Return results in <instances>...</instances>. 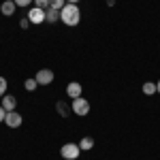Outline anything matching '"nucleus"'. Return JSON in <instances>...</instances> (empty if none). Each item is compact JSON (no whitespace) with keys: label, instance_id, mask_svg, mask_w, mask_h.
<instances>
[{"label":"nucleus","instance_id":"9","mask_svg":"<svg viewBox=\"0 0 160 160\" xmlns=\"http://www.w3.org/2000/svg\"><path fill=\"white\" fill-rule=\"evenodd\" d=\"M15 7H17V4H15L13 0H4V2H2V7H0V11H2V15H7V17H9V15L15 13Z\"/></svg>","mask_w":160,"mask_h":160},{"label":"nucleus","instance_id":"1","mask_svg":"<svg viewBox=\"0 0 160 160\" xmlns=\"http://www.w3.org/2000/svg\"><path fill=\"white\" fill-rule=\"evenodd\" d=\"M60 19H62V24H66V26H77L79 22H81V11H79V7L77 4H71V2H66L64 4V9L60 11Z\"/></svg>","mask_w":160,"mask_h":160},{"label":"nucleus","instance_id":"18","mask_svg":"<svg viewBox=\"0 0 160 160\" xmlns=\"http://www.w3.org/2000/svg\"><path fill=\"white\" fill-rule=\"evenodd\" d=\"M13 2H15L17 7H28V4H30V2H34V0H13Z\"/></svg>","mask_w":160,"mask_h":160},{"label":"nucleus","instance_id":"10","mask_svg":"<svg viewBox=\"0 0 160 160\" xmlns=\"http://www.w3.org/2000/svg\"><path fill=\"white\" fill-rule=\"evenodd\" d=\"M56 109H58V113H60L62 118H68V115H71V111H73L66 102H64V100H58V102H56Z\"/></svg>","mask_w":160,"mask_h":160},{"label":"nucleus","instance_id":"8","mask_svg":"<svg viewBox=\"0 0 160 160\" xmlns=\"http://www.w3.org/2000/svg\"><path fill=\"white\" fill-rule=\"evenodd\" d=\"M15 105H17V100L13 98V96H9V94L2 96V105H0V107L7 111V113H9V111H15Z\"/></svg>","mask_w":160,"mask_h":160},{"label":"nucleus","instance_id":"3","mask_svg":"<svg viewBox=\"0 0 160 160\" xmlns=\"http://www.w3.org/2000/svg\"><path fill=\"white\" fill-rule=\"evenodd\" d=\"M71 109H73L75 115H81V118H83V115H88V113H90V102H88L86 98H81V96H79V98H73Z\"/></svg>","mask_w":160,"mask_h":160},{"label":"nucleus","instance_id":"5","mask_svg":"<svg viewBox=\"0 0 160 160\" xmlns=\"http://www.w3.org/2000/svg\"><path fill=\"white\" fill-rule=\"evenodd\" d=\"M4 122H7L9 128H17V126H22L24 118H22L17 111H9V113H7V118H4Z\"/></svg>","mask_w":160,"mask_h":160},{"label":"nucleus","instance_id":"16","mask_svg":"<svg viewBox=\"0 0 160 160\" xmlns=\"http://www.w3.org/2000/svg\"><path fill=\"white\" fill-rule=\"evenodd\" d=\"M34 4H37V9H43V11L49 9V0H34Z\"/></svg>","mask_w":160,"mask_h":160},{"label":"nucleus","instance_id":"23","mask_svg":"<svg viewBox=\"0 0 160 160\" xmlns=\"http://www.w3.org/2000/svg\"><path fill=\"white\" fill-rule=\"evenodd\" d=\"M156 90H158V94H160V81H158V83H156Z\"/></svg>","mask_w":160,"mask_h":160},{"label":"nucleus","instance_id":"17","mask_svg":"<svg viewBox=\"0 0 160 160\" xmlns=\"http://www.w3.org/2000/svg\"><path fill=\"white\" fill-rule=\"evenodd\" d=\"M7 94V79L4 77H0V98Z\"/></svg>","mask_w":160,"mask_h":160},{"label":"nucleus","instance_id":"2","mask_svg":"<svg viewBox=\"0 0 160 160\" xmlns=\"http://www.w3.org/2000/svg\"><path fill=\"white\" fill-rule=\"evenodd\" d=\"M62 158L64 160H77L79 158V154H81V148L79 145H75V143H64L60 149Z\"/></svg>","mask_w":160,"mask_h":160},{"label":"nucleus","instance_id":"22","mask_svg":"<svg viewBox=\"0 0 160 160\" xmlns=\"http://www.w3.org/2000/svg\"><path fill=\"white\" fill-rule=\"evenodd\" d=\"M66 2H71V4H77V2H79V0H66Z\"/></svg>","mask_w":160,"mask_h":160},{"label":"nucleus","instance_id":"7","mask_svg":"<svg viewBox=\"0 0 160 160\" xmlns=\"http://www.w3.org/2000/svg\"><path fill=\"white\" fill-rule=\"evenodd\" d=\"M66 96H68V98H79V96H81V83L71 81V83L66 86Z\"/></svg>","mask_w":160,"mask_h":160},{"label":"nucleus","instance_id":"6","mask_svg":"<svg viewBox=\"0 0 160 160\" xmlns=\"http://www.w3.org/2000/svg\"><path fill=\"white\" fill-rule=\"evenodd\" d=\"M28 19H30V24H43L45 22V11L34 7V9L28 11Z\"/></svg>","mask_w":160,"mask_h":160},{"label":"nucleus","instance_id":"21","mask_svg":"<svg viewBox=\"0 0 160 160\" xmlns=\"http://www.w3.org/2000/svg\"><path fill=\"white\" fill-rule=\"evenodd\" d=\"M107 4H109V7H113V4H115V0H107Z\"/></svg>","mask_w":160,"mask_h":160},{"label":"nucleus","instance_id":"19","mask_svg":"<svg viewBox=\"0 0 160 160\" xmlns=\"http://www.w3.org/2000/svg\"><path fill=\"white\" fill-rule=\"evenodd\" d=\"M19 26H22V28H28V26H30V19H28V15H26V17H22V22H19Z\"/></svg>","mask_w":160,"mask_h":160},{"label":"nucleus","instance_id":"14","mask_svg":"<svg viewBox=\"0 0 160 160\" xmlns=\"http://www.w3.org/2000/svg\"><path fill=\"white\" fill-rule=\"evenodd\" d=\"M64 4H66V0H49V7H51V9H56V11H62Z\"/></svg>","mask_w":160,"mask_h":160},{"label":"nucleus","instance_id":"12","mask_svg":"<svg viewBox=\"0 0 160 160\" xmlns=\"http://www.w3.org/2000/svg\"><path fill=\"white\" fill-rule=\"evenodd\" d=\"M79 148H81V152H83V149H92L94 148V139H92V137H83V139H81V141H79Z\"/></svg>","mask_w":160,"mask_h":160},{"label":"nucleus","instance_id":"13","mask_svg":"<svg viewBox=\"0 0 160 160\" xmlns=\"http://www.w3.org/2000/svg\"><path fill=\"white\" fill-rule=\"evenodd\" d=\"M158 90H156V83H152V81H148V83H143V94H148V96H152V94H156Z\"/></svg>","mask_w":160,"mask_h":160},{"label":"nucleus","instance_id":"20","mask_svg":"<svg viewBox=\"0 0 160 160\" xmlns=\"http://www.w3.org/2000/svg\"><path fill=\"white\" fill-rule=\"evenodd\" d=\"M4 118H7V111L0 107V122H4Z\"/></svg>","mask_w":160,"mask_h":160},{"label":"nucleus","instance_id":"15","mask_svg":"<svg viewBox=\"0 0 160 160\" xmlns=\"http://www.w3.org/2000/svg\"><path fill=\"white\" fill-rule=\"evenodd\" d=\"M24 88L28 90V92H34L38 88V83H37V79H26V83H24Z\"/></svg>","mask_w":160,"mask_h":160},{"label":"nucleus","instance_id":"4","mask_svg":"<svg viewBox=\"0 0 160 160\" xmlns=\"http://www.w3.org/2000/svg\"><path fill=\"white\" fill-rule=\"evenodd\" d=\"M34 79H37L38 86H49L51 81H53V71H49V68H41Z\"/></svg>","mask_w":160,"mask_h":160},{"label":"nucleus","instance_id":"11","mask_svg":"<svg viewBox=\"0 0 160 160\" xmlns=\"http://www.w3.org/2000/svg\"><path fill=\"white\" fill-rule=\"evenodd\" d=\"M58 19H60V11H56V9H47V11H45V22H49V24H56V22H58Z\"/></svg>","mask_w":160,"mask_h":160}]
</instances>
